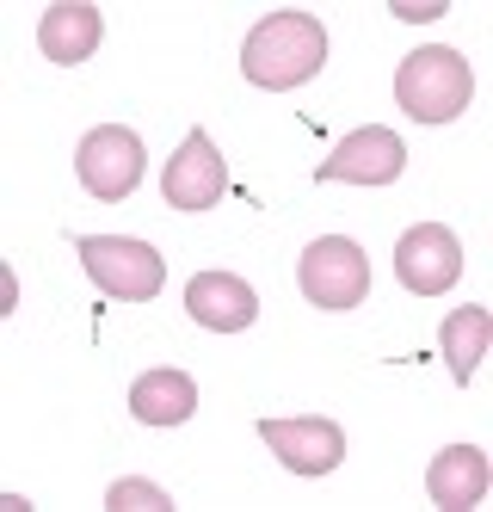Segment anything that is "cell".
Segmentation results:
<instances>
[{"label": "cell", "instance_id": "1", "mask_svg": "<svg viewBox=\"0 0 493 512\" xmlns=\"http://www.w3.org/2000/svg\"><path fill=\"white\" fill-rule=\"evenodd\" d=\"M327 68V31L315 13H265L253 31H247V44H241V75L265 93H290L302 81H315Z\"/></svg>", "mask_w": 493, "mask_h": 512}, {"label": "cell", "instance_id": "2", "mask_svg": "<svg viewBox=\"0 0 493 512\" xmlns=\"http://www.w3.org/2000/svg\"><path fill=\"white\" fill-rule=\"evenodd\" d=\"M395 99H401V112L420 118V124H450V118H463L469 99H475V68H469L457 50L426 44V50H413V56L401 62Z\"/></svg>", "mask_w": 493, "mask_h": 512}, {"label": "cell", "instance_id": "3", "mask_svg": "<svg viewBox=\"0 0 493 512\" xmlns=\"http://www.w3.org/2000/svg\"><path fill=\"white\" fill-rule=\"evenodd\" d=\"M74 253H81L87 278L118 303H155L161 284H167V260L136 235H81Z\"/></svg>", "mask_w": 493, "mask_h": 512}, {"label": "cell", "instance_id": "4", "mask_svg": "<svg viewBox=\"0 0 493 512\" xmlns=\"http://www.w3.org/2000/svg\"><path fill=\"white\" fill-rule=\"evenodd\" d=\"M296 284H302V297L315 309L346 315V309H358L370 297V260H364V247L352 235H321V241L302 247Z\"/></svg>", "mask_w": 493, "mask_h": 512}, {"label": "cell", "instance_id": "5", "mask_svg": "<svg viewBox=\"0 0 493 512\" xmlns=\"http://www.w3.org/2000/svg\"><path fill=\"white\" fill-rule=\"evenodd\" d=\"M142 136L124 130V124H99L81 136V149H74V173H81V186L99 198V204H124L136 186H142Z\"/></svg>", "mask_w": 493, "mask_h": 512}, {"label": "cell", "instance_id": "6", "mask_svg": "<svg viewBox=\"0 0 493 512\" xmlns=\"http://www.w3.org/2000/svg\"><path fill=\"white\" fill-rule=\"evenodd\" d=\"M401 167H407V142L383 124H364L315 167V179L321 186H339V179H346V186H395Z\"/></svg>", "mask_w": 493, "mask_h": 512}, {"label": "cell", "instance_id": "7", "mask_svg": "<svg viewBox=\"0 0 493 512\" xmlns=\"http://www.w3.org/2000/svg\"><path fill=\"white\" fill-rule=\"evenodd\" d=\"M395 278L413 297H444V290L463 278V241L444 223H413L395 241Z\"/></svg>", "mask_w": 493, "mask_h": 512}, {"label": "cell", "instance_id": "8", "mask_svg": "<svg viewBox=\"0 0 493 512\" xmlns=\"http://www.w3.org/2000/svg\"><path fill=\"white\" fill-rule=\"evenodd\" d=\"M222 192H229V167H222V149H216L204 130H192V136L173 149L167 173H161V198H167L173 210H185V216H198V210H216Z\"/></svg>", "mask_w": 493, "mask_h": 512}, {"label": "cell", "instance_id": "9", "mask_svg": "<svg viewBox=\"0 0 493 512\" xmlns=\"http://www.w3.org/2000/svg\"><path fill=\"white\" fill-rule=\"evenodd\" d=\"M259 438L272 445V457L290 469V475H333L339 463H346V432H339L333 420H259Z\"/></svg>", "mask_w": 493, "mask_h": 512}, {"label": "cell", "instance_id": "10", "mask_svg": "<svg viewBox=\"0 0 493 512\" xmlns=\"http://www.w3.org/2000/svg\"><path fill=\"white\" fill-rule=\"evenodd\" d=\"M185 315H192L198 327H210V334H247V327L259 321V297H253V284L235 278V272H198L192 284H185Z\"/></svg>", "mask_w": 493, "mask_h": 512}, {"label": "cell", "instance_id": "11", "mask_svg": "<svg viewBox=\"0 0 493 512\" xmlns=\"http://www.w3.org/2000/svg\"><path fill=\"white\" fill-rule=\"evenodd\" d=\"M487 482H493V469H487V457L475 445H444L432 457V469H426V494L444 512H475L487 500Z\"/></svg>", "mask_w": 493, "mask_h": 512}, {"label": "cell", "instance_id": "12", "mask_svg": "<svg viewBox=\"0 0 493 512\" xmlns=\"http://www.w3.org/2000/svg\"><path fill=\"white\" fill-rule=\"evenodd\" d=\"M37 44L56 68H81L99 44H105V19L99 7H81V0H68V7H50L37 19Z\"/></svg>", "mask_w": 493, "mask_h": 512}, {"label": "cell", "instance_id": "13", "mask_svg": "<svg viewBox=\"0 0 493 512\" xmlns=\"http://www.w3.org/2000/svg\"><path fill=\"white\" fill-rule=\"evenodd\" d=\"M130 414L142 426H185L198 414V383L185 371H142L130 383Z\"/></svg>", "mask_w": 493, "mask_h": 512}, {"label": "cell", "instance_id": "14", "mask_svg": "<svg viewBox=\"0 0 493 512\" xmlns=\"http://www.w3.org/2000/svg\"><path fill=\"white\" fill-rule=\"evenodd\" d=\"M438 346H444V358H450V377H457V383H475V364H481L487 346H493V315H487L481 303L450 309L444 327H438Z\"/></svg>", "mask_w": 493, "mask_h": 512}, {"label": "cell", "instance_id": "15", "mask_svg": "<svg viewBox=\"0 0 493 512\" xmlns=\"http://www.w3.org/2000/svg\"><path fill=\"white\" fill-rule=\"evenodd\" d=\"M105 512H173V494L155 488L148 475H124L105 488Z\"/></svg>", "mask_w": 493, "mask_h": 512}, {"label": "cell", "instance_id": "16", "mask_svg": "<svg viewBox=\"0 0 493 512\" xmlns=\"http://www.w3.org/2000/svg\"><path fill=\"white\" fill-rule=\"evenodd\" d=\"M389 13L395 19H413V25H426V19H438V13H450L444 0H389Z\"/></svg>", "mask_w": 493, "mask_h": 512}]
</instances>
